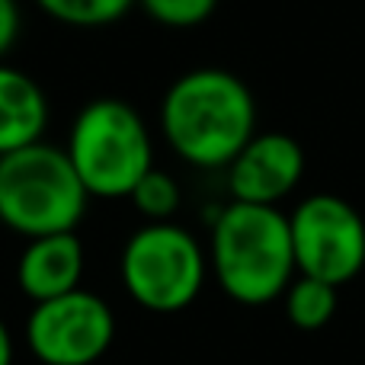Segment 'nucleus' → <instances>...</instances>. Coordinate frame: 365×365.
<instances>
[{"instance_id":"obj_1","label":"nucleus","mask_w":365,"mask_h":365,"mask_svg":"<svg viewBox=\"0 0 365 365\" xmlns=\"http://www.w3.org/2000/svg\"><path fill=\"white\" fill-rule=\"evenodd\" d=\"M158 122L182 164L221 170L257 135V100L231 71L192 68L167 87Z\"/></svg>"},{"instance_id":"obj_2","label":"nucleus","mask_w":365,"mask_h":365,"mask_svg":"<svg viewBox=\"0 0 365 365\" xmlns=\"http://www.w3.org/2000/svg\"><path fill=\"white\" fill-rule=\"evenodd\" d=\"M208 266L231 302L259 308L285 295L298 276L289 215L276 205L227 202L212 218Z\"/></svg>"},{"instance_id":"obj_3","label":"nucleus","mask_w":365,"mask_h":365,"mask_svg":"<svg viewBox=\"0 0 365 365\" xmlns=\"http://www.w3.org/2000/svg\"><path fill=\"white\" fill-rule=\"evenodd\" d=\"M64 151L90 199H128L138 180L154 170L151 128L119 96H96L81 106Z\"/></svg>"},{"instance_id":"obj_4","label":"nucleus","mask_w":365,"mask_h":365,"mask_svg":"<svg viewBox=\"0 0 365 365\" xmlns=\"http://www.w3.org/2000/svg\"><path fill=\"white\" fill-rule=\"evenodd\" d=\"M87 202L90 192L64 148L42 138L0 158V225L19 237L74 231Z\"/></svg>"},{"instance_id":"obj_5","label":"nucleus","mask_w":365,"mask_h":365,"mask_svg":"<svg viewBox=\"0 0 365 365\" xmlns=\"http://www.w3.org/2000/svg\"><path fill=\"white\" fill-rule=\"evenodd\" d=\"M125 292L154 314H177L199 298L208 276L202 244L173 221H148L122 247Z\"/></svg>"},{"instance_id":"obj_6","label":"nucleus","mask_w":365,"mask_h":365,"mask_svg":"<svg viewBox=\"0 0 365 365\" xmlns=\"http://www.w3.org/2000/svg\"><path fill=\"white\" fill-rule=\"evenodd\" d=\"M298 276L343 289L365 269V221L343 195L314 192L289 215Z\"/></svg>"},{"instance_id":"obj_7","label":"nucleus","mask_w":365,"mask_h":365,"mask_svg":"<svg viewBox=\"0 0 365 365\" xmlns=\"http://www.w3.org/2000/svg\"><path fill=\"white\" fill-rule=\"evenodd\" d=\"M113 340V308L87 289L38 302L26 321V343L42 365H93Z\"/></svg>"},{"instance_id":"obj_8","label":"nucleus","mask_w":365,"mask_h":365,"mask_svg":"<svg viewBox=\"0 0 365 365\" xmlns=\"http://www.w3.org/2000/svg\"><path fill=\"white\" fill-rule=\"evenodd\" d=\"M225 170L234 202L279 208V202L295 192L304 177V151L292 135L263 132L253 135Z\"/></svg>"},{"instance_id":"obj_9","label":"nucleus","mask_w":365,"mask_h":365,"mask_svg":"<svg viewBox=\"0 0 365 365\" xmlns=\"http://www.w3.org/2000/svg\"><path fill=\"white\" fill-rule=\"evenodd\" d=\"M81 279H83V244L74 231L32 237L26 244V250L19 253L16 282L36 304L81 289Z\"/></svg>"},{"instance_id":"obj_10","label":"nucleus","mask_w":365,"mask_h":365,"mask_svg":"<svg viewBox=\"0 0 365 365\" xmlns=\"http://www.w3.org/2000/svg\"><path fill=\"white\" fill-rule=\"evenodd\" d=\"M48 119L51 106L38 81L0 61V158L42 141Z\"/></svg>"},{"instance_id":"obj_11","label":"nucleus","mask_w":365,"mask_h":365,"mask_svg":"<svg viewBox=\"0 0 365 365\" xmlns=\"http://www.w3.org/2000/svg\"><path fill=\"white\" fill-rule=\"evenodd\" d=\"M285 317L295 324L298 330H321L334 321L336 308H340V289L330 282L311 276H295L292 285L282 295Z\"/></svg>"},{"instance_id":"obj_12","label":"nucleus","mask_w":365,"mask_h":365,"mask_svg":"<svg viewBox=\"0 0 365 365\" xmlns=\"http://www.w3.org/2000/svg\"><path fill=\"white\" fill-rule=\"evenodd\" d=\"M48 19L71 29H103L125 16L138 0H32Z\"/></svg>"},{"instance_id":"obj_13","label":"nucleus","mask_w":365,"mask_h":365,"mask_svg":"<svg viewBox=\"0 0 365 365\" xmlns=\"http://www.w3.org/2000/svg\"><path fill=\"white\" fill-rule=\"evenodd\" d=\"M128 199H132L135 212L145 215L148 221H170L182 202V192H180V182L170 173L154 167V170H148L138 180V186L132 189Z\"/></svg>"},{"instance_id":"obj_14","label":"nucleus","mask_w":365,"mask_h":365,"mask_svg":"<svg viewBox=\"0 0 365 365\" xmlns=\"http://www.w3.org/2000/svg\"><path fill=\"white\" fill-rule=\"evenodd\" d=\"M138 6L164 29H195L208 23L218 0H138Z\"/></svg>"},{"instance_id":"obj_15","label":"nucleus","mask_w":365,"mask_h":365,"mask_svg":"<svg viewBox=\"0 0 365 365\" xmlns=\"http://www.w3.org/2000/svg\"><path fill=\"white\" fill-rule=\"evenodd\" d=\"M19 32H23V13L19 0H0V61L16 48Z\"/></svg>"},{"instance_id":"obj_16","label":"nucleus","mask_w":365,"mask_h":365,"mask_svg":"<svg viewBox=\"0 0 365 365\" xmlns=\"http://www.w3.org/2000/svg\"><path fill=\"white\" fill-rule=\"evenodd\" d=\"M0 365H13V336L0 317Z\"/></svg>"}]
</instances>
